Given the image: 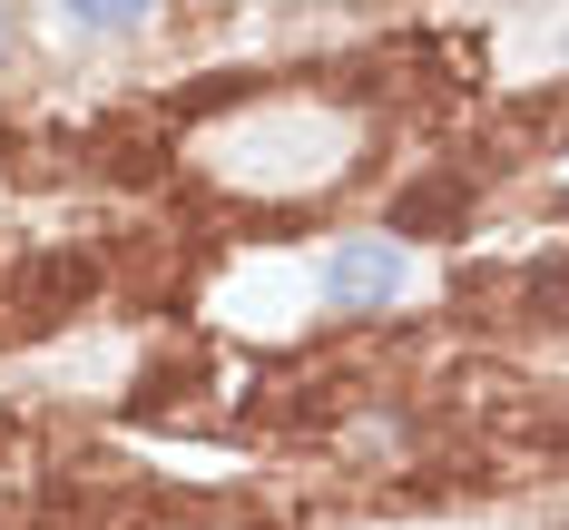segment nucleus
<instances>
[{"mask_svg":"<svg viewBox=\"0 0 569 530\" xmlns=\"http://www.w3.org/2000/svg\"><path fill=\"white\" fill-rule=\"evenodd\" d=\"M69 20H79V30H138L148 0H69Z\"/></svg>","mask_w":569,"mask_h":530,"instance_id":"nucleus-2","label":"nucleus"},{"mask_svg":"<svg viewBox=\"0 0 569 530\" xmlns=\"http://www.w3.org/2000/svg\"><path fill=\"white\" fill-rule=\"evenodd\" d=\"M452 207H461V187H412V197H402V227H442Z\"/></svg>","mask_w":569,"mask_h":530,"instance_id":"nucleus-3","label":"nucleus"},{"mask_svg":"<svg viewBox=\"0 0 569 530\" xmlns=\"http://www.w3.org/2000/svg\"><path fill=\"white\" fill-rule=\"evenodd\" d=\"M530 304H569V266H540L530 276Z\"/></svg>","mask_w":569,"mask_h":530,"instance_id":"nucleus-4","label":"nucleus"},{"mask_svg":"<svg viewBox=\"0 0 569 530\" xmlns=\"http://www.w3.org/2000/svg\"><path fill=\"white\" fill-rule=\"evenodd\" d=\"M325 294H335L343 314H373V304H393V294H402V246H393V236H353L335 266H325Z\"/></svg>","mask_w":569,"mask_h":530,"instance_id":"nucleus-1","label":"nucleus"},{"mask_svg":"<svg viewBox=\"0 0 569 530\" xmlns=\"http://www.w3.org/2000/svg\"><path fill=\"white\" fill-rule=\"evenodd\" d=\"M10 40H20V20H10V0H0V59H10Z\"/></svg>","mask_w":569,"mask_h":530,"instance_id":"nucleus-5","label":"nucleus"}]
</instances>
